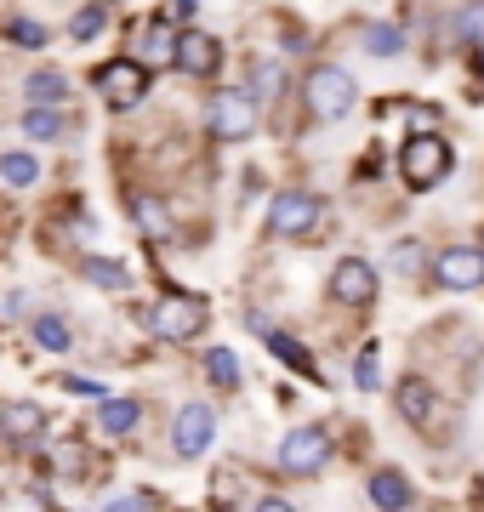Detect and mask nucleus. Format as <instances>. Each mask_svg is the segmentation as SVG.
<instances>
[{"mask_svg": "<svg viewBox=\"0 0 484 512\" xmlns=\"http://www.w3.org/2000/svg\"><path fill=\"white\" fill-rule=\"evenodd\" d=\"M450 165H456V154H450V143L439 131H416L399 148V171H405L410 188H439L450 177Z\"/></svg>", "mask_w": 484, "mask_h": 512, "instance_id": "nucleus-1", "label": "nucleus"}, {"mask_svg": "<svg viewBox=\"0 0 484 512\" xmlns=\"http://www.w3.org/2000/svg\"><path fill=\"white\" fill-rule=\"evenodd\" d=\"M302 92H308V114H314V120H342V114H354V103H359L354 74L336 69V63H325V69L308 74Z\"/></svg>", "mask_w": 484, "mask_h": 512, "instance_id": "nucleus-2", "label": "nucleus"}, {"mask_svg": "<svg viewBox=\"0 0 484 512\" xmlns=\"http://www.w3.org/2000/svg\"><path fill=\"white\" fill-rule=\"evenodd\" d=\"M205 319H211L205 302L200 296H183V291L160 296V302L149 308V330L160 336V342H194V336L205 330Z\"/></svg>", "mask_w": 484, "mask_h": 512, "instance_id": "nucleus-3", "label": "nucleus"}, {"mask_svg": "<svg viewBox=\"0 0 484 512\" xmlns=\"http://www.w3.org/2000/svg\"><path fill=\"white\" fill-rule=\"evenodd\" d=\"M319 217H325V205L308 188H285V194L268 200V234H280V239H308L319 228Z\"/></svg>", "mask_w": 484, "mask_h": 512, "instance_id": "nucleus-4", "label": "nucleus"}, {"mask_svg": "<svg viewBox=\"0 0 484 512\" xmlns=\"http://www.w3.org/2000/svg\"><path fill=\"white\" fill-rule=\"evenodd\" d=\"M97 92H103L109 109H137L143 92H149V69H143L137 57H114V63L97 69Z\"/></svg>", "mask_w": 484, "mask_h": 512, "instance_id": "nucleus-5", "label": "nucleus"}, {"mask_svg": "<svg viewBox=\"0 0 484 512\" xmlns=\"http://www.w3.org/2000/svg\"><path fill=\"white\" fill-rule=\"evenodd\" d=\"M205 120H211V137L245 143V137L257 131V97L251 92H217L211 97V109H205Z\"/></svg>", "mask_w": 484, "mask_h": 512, "instance_id": "nucleus-6", "label": "nucleus"}, {"mask_svg": "<svg viewBox=\"0 0 484 512\" xmlns=\"http://www.w3.org/2000/svg\"><path fill=\"white\" fill-rule=\"evenodd\" d=\"M325 461H331V433H325V427H297V433H285L280 467L291 478H314Z\"/></svg>", "mask_w": 484, "mask_h": 512, "instance_id": "nucleus-7", "label": "nucleus"}, {"mask_svg": "<svg viewBox=\"0 0 484 512\" xmlns=\"http://www.w3.org/2000/svg\"><path fill=\"white\" fill-rule=\"evenodd\" d=\"M211 439H217V410L211 404H183L177 421H171V450L183 461H194L211 450Z\"/></svg>", "mask_w": 484, "mask_h": 512, "instance_id": "nucleus-8", "label": "nucleus"}, {"mask_svg": "<svg viewBox=\"0 0 484 512\" xmlns=\"http://www.w3.org/2000/svg\"><path fill=\"white\" fill-rule=\"evenodd\" d=\"M331 296L342 302V308H371V302H376V268L365 262V256H348V262H336Z\"/></svg>", "mask_w": 484, "mask_h": 512, "instance_id": "nucleus-9", "label": "nucleus"}, {"mask_svg": "<svg viewBox=\"0 0 484 512\" xmlns=\"http://www.w3.org/2000/svg\"><path fill=\"white\" fill-rule=\"evenodd\" d=\"M171 69L194 74V80H211V74L223 69V46L211 35H177V57H171Z\"/></svg>", "mask_w": 484, "mask_h": 512, "instance_id": "nucleus-10", "label": "nucleus"}, {"mask_svg": "<svg viewBox=\"0 0 484 512\" xmlns=\"http://www.w3.org/2000/svg\"><path fill=\"white\" fill-rule=\"evenodd\" d=\"M433 279H439L445 291H473V285H484V256L456 245V251H445L433 262Z\"/></svg>", "mask_w": 484, "mask_h": 512, "instance_id": "nucleus-11", "label": "nucleus"}, {"mask_svg": "<svg viewBox=\"0 0 484 512\" xmlns=\"http://www.w3.org/2000/svg\"><path fill=\"white\" fill-rule=\"evenodd\" d=\"M0 433L18 444V450H23V444H40V433H46V410L29 404V399L6 404V410H0Z\"/></svg>", "mask_w": 484, "mask_h": 512, "instance_id": "nucleus-12", "label": "nucleus"}, {"mask_svg": "<svg viewBox=\"0 0 484 512\" xmlns=\"http://www.w3.org/2000/svg\"><path fill=\"white\" fill-rule=\"evenodd\" d=\"M131 222H137V234H149V239H166L171 234V211L160 194H149V188H131V200H126Z\"/></svg>", "mask_w": 484, "mask_h": 512, "instance_id": "nucleus-13", "label": "nucleus"}, {"mask_svg": "<svg viewBox=\"0 0 484 512\" xmlns=\"http://www.w3.org/2000/svg\"><path fill=\"white\" fill-rule=\"evenodd\" d=\"M23 97H29V109H63L69 103V74L63 69H35L23 80Z\"/></svg>", "mask_w": 484, "mask_h": 512, "instance_id": "nucleus-14", "label": "nucleus"}, {"mask_svg": "<svg viewBox=\"0 0 484 512\" xmlns=\"http://www.w3.org/2000/svg\"><path fill=\"white\" fill-rule=\"evenodd\" d=\"M393 399H399V416H405V421H416V427H433V410H439V399H433V387L422 382V376H405Z\"/></svg>", "mask_w": 484, "mask_h": 512, "instance_id": "nucleus-15", "label": "nucleus"}, {"mask_svg": "<svg viewBox=\"0 0 484 512\" xmlns=\"http://www.w3.org/2000/svg\"><path fill=\"white\" fill-rule=\"evenodd\" d=\"M137 46H143V69H149V63L171 69V57H177V29H171L166 18H149L143 23V35H137Z\"/></svg>", "mask_w": 484, "mask_h": 512, "instance_id": "nucleus-16", "label": "nucleus"}, {"mask_svg": "<svg viewBox=\"0 0 484 512\" xmlns=\"http://www.w3.org/2000/svg\"><path fill=\"white\" fill-rule=\"evenodd\" d=\"M371 507H376V512H405V507H410V478L393 473V467L371 473Z\"/></svg>", "mask_w": 484, "mask_h": 512, "instance_id": "nucleus-17", "label": "nucleus"}, {"mask_svg": "<svg viewBox=\"0 0 484 512\" xmlns=\"http://www.w3.org/2000/svg\"><path fill=\"white\" fill-rule=\"evenodd\" d=\"M137 421H143V404L137 399H103L97 404V427H103L109 439H126Z\"/></svg>", "mask_w": 484, "mask_h": 512, "instance_id": "nucleus-18", "label": "nucleus"}, {"mask_svg": "<svg viewBox=\"0 0 484 512\" xmlns=\"http://www.w3.org/2000/svg\"><path fill=\"white\" fill-rule=\"evenodd\" d=\"M80 274H86V285H97V291H126V285H131L126 262H114V256H86V262H80Z\"/></svg>", "mask_w": 484, "mask_h": 512, "instance_id": "nucleus-19", "label": "nucleus"}, {"mask_svg": "<svg viewBox=\"0 0 484 512\" xmlns=\"http://www.w3.org/2000/svg\"><path fill=\"white\" fill-rule=\"evenodd\" d=\"M257 330H262V342H268V348L280 353V359H285V365H291V370H297V376H319V365H314V359H308V348H302V342H291L285 330H268V325H262V319H257Z\"/></svg>", "mask_w": 484, "mask_h": 512, "instance_id": "nucleus-20", "label": "nucleus"}, {"mask_svg": "<svg viewBox=\"0 0 484 512\" xmlns=\"http://www.w3.org/2000/svg\"><path fill=\"white\" fill-rule=\"evenodd\" d=\"M23 137H35V143H57V137H63V109H29V114H23Z\"/></svg>", "mask_w": 484, "mask_h": 512, "instance_id": "nucleus-21", "label": "nucleus"}, {"mask_svg": "<svg viewBox=\"0 0 484 512\" xmlns=\"http://www.w3.org/2000/svg\"><path fill=\"white\" fill-rule=\"evenodd\" d=\"M35 342H40L46 353H69V342H75V330L63 325L57 313H40V319H35Z\"/></svg>", "mask_w": 484, "mask_h": 512, "instance_id": "nucleus-22", "label": "nucleus"}, {"mask_svg": "<svg viewBox=\"0 0 484 512\" xmlns=\"http://www.w3.org/2000/svg\"><path fill=\"white\" fill-rule=\"evenodd\" d=\"M450 35L462 40V46H479L484 40V0H467L462 12H456V23H450Z\"/></svg>", "mask_w": 484, "mask_h": 512, "instance_id": "nucleus-23", "label": "nucleus"}, {"mask_svg": "<svg viewBox=\"0 0 484 512\" xmlns=\"http://www.w3.org/2000/svg\"><path fill=\"white\" fill-rule=\"evenodd\" d=\"M35 177H40V160H35V154H0V183L29 188Z\"/></svg>", "mask_w": 484, "mask_h": 512, "instance_id": "nucleus-24", "label": "nucleus"}, {"mask_svg": "<svg viewBox=\"0 0 484 512\" xmlns=\"http://www.w3.org/2000/svg\"><path fill=\"white\" fill-rule=\"evenodd\" d=\"M205 376L234 393V387H240V359H234L228 348H211V353H205Z\"/></svg>", "mask_w": 484, "mask_h": 512, "instance_id": "nucleus-25", "label": "nucleus"}, {"mask_svg": "<svg viewBox=\"0 0 484 512\" xmlns=\"http://www.w3.org/2000/svg\"><path fill=\"white\" fill-rule=\"evenodd\" d=\"M280 86H285V69L274 57H257L251 63V97H280Z\"/></svg>", "mask_w": 484, "mask_h": 512, "instance_id": "nucleus-26", "label": "nucleus"}, {"mask_svg": "<svg viewBox=\"0 0 484 512\" xmlns=\"http://www.w3.org/2000/svg\"><path fill=\"white\" fill-rule=\"evenodd\" d=\"M103 23H109V6H103V0H92V6H80L75 18H69V40H92Z\"/></svg>", "mask_w": 484, "mask_h": 512, "instance_id": "nucleus-27", "label": "nucleus"}, {"mask_svg": "<svg viewBox=\"0 0 484 512\" xmlns=\"http://www.w3.org/2000/svg\"><path fill=\"white\" fill-rule=\"evenodd\" d=\"M399 46H405V35H399L393 23H365V52L371 57H393Z\"/></svg>", "mask_w": 484, "mask_h": 512, "instance_id": "nucleus-28", "label": "nucleus"}, {"mask_svg": "<svg viewBox=\"0 0 484 512\" xmlns=\"http://www.w3.org/2000/svg\"><path fill=\"white\" fill-rule=\"evenodd\" d=\"M6 35L18 40L23 52H40V46H46V29H40L35 18H12V23H6Z\"/></svg>", "mask_w": 484, "mask_h": 512, "instance_id": "nucleus-29", "label": "nucleus"}, {"mask_svg": "<svg viewBox=\"0 0 484 512\" xmlns=\"http://www.w3.org/2000/svg\"><path fill=\"white\" fill-rule=\"evenodd\" d=\"M376 382H382V370H376V353H359V359H354V387H365V393H371Z\"/></svg>", "mask_w": 484, "mask_h": 512, "instance_id": "nucleus-30", "label": "nucleus"}, {"mask_svg": "<svg viewBox=\"0 0 484 512\" xmlns=\"http://www.w3.org/2000/svg\"><path fill=\"white\" fill-rule=\"evenodd\" d=\"M416 262H422V245H416V239H399V245H393V268H416Z\"/></svg>", "mask_w": 484, "mask_h": 512, "instance_id": "nucleus-31", "label": "nucleus"}, {"mask_svg": "<svg viewBox=\"0 0 484 512\" xmlns=\"http://www.w3.org/2000/svg\"><path fill=\"white\" fill-rule=\"evenodd\" d=\"M194 6H200V0H171V18L166 23H188V18H194Z\"/></svg>", "mask_w": 484, "mask_h": 512, "instance_id": "nucleus-32", "label": "nucleus"}, {"mask_svg": "<svg viewBox=\"0 0 484 512\" xmlns=\"http://www.w3.org/2000/svg\"><path fill=\"white\" fill-rule=\"evenodd\" d=\"M251 512H297V507H291V501H280V495H262Z\"/></svg>", "mask_w": 484, "mask_h": 512, "instance_id": "nucleus-33", "label": "nucleus"}, {"mask_svg": "<svg viewBox=\"0 0 484 512\" xmlns=\"http://www.w3.org/2000/svg\"><path fill=\"white\" fill-rule=\"evenodd\" d=\"M479 69H484V40H479Z\"/></svg>", "mask_w": 484, "mask_h": 512, "instance_id": "nucleus-34", "label": "nucleus"}]
</instances>
